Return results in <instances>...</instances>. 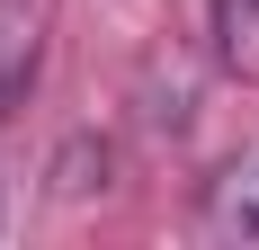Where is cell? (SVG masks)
Instances as JSON below:
<instances>
[{"label":"cell","mask_w":259,"mask_h":250,"mask_svg":"<svg viewBox=\"0 0 259 250\" xmlns=\"http://www.w3.org/2000/svg\"><path fill=\"white\" fill-rule=\"evenodd\" d=\"M197 232H206V241H259V143H250V152H233V161L206 179Z\"/></svg>","instance_id":"7a4b0ae2"},{"label":"cell","mask_w":259,"mask_h":250,"mask_svg":"<svg viewBox=\"0 0 259 250\" xmlns=\"http://www.w3.org/2000/svg\"><path fill=\"white\" fill-rule=\"evenodd\" d=\"M214 63H224V80H241V90H259V0H214Z\"/></svg>","instance_id":"3957f363"},{"label":"cell","mask_w":259,"mask_h":250,"mask_svg":"<svg viewBox=\"0 0 259 250\" xmlns=\"http://www.w3.org/2000/svg\"><path fill=\"white\" fill-rule=\"evenodd\" d=\"M45 36H54V0H0V125L36 99V80H45Z\"/></svg>","instance_id":"6da1fadb"}]
</instances>
